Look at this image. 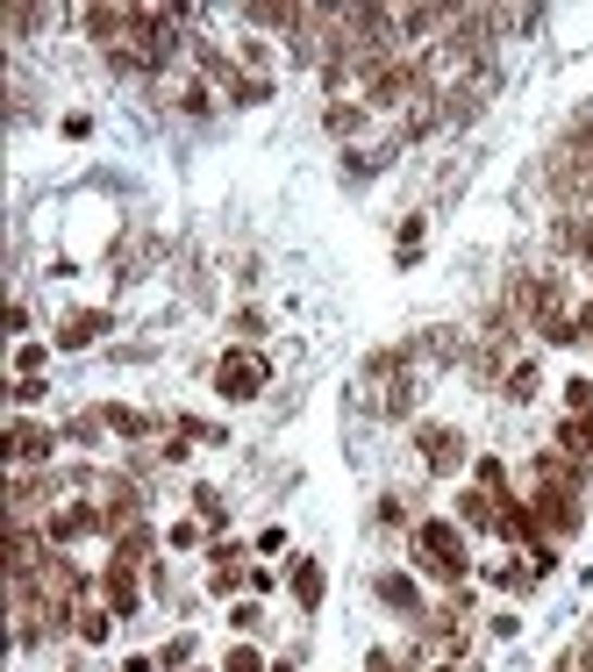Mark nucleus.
<instances>
[{
	"label": "nucleus",
	"instance_id": "obj_8",
	"mask_svg": "<svg viewBox=\"0 0 593 672\" xmlns=\"http://www.w3.org/2000/svg\"><path fill=\"white\" fill-rule=\"evenodd\" d=\"M79 637H86V644L108 637V608H79Z\"/></svg>",
	"mask_w": 593,
	"mask_h": 672
},
{
	"label": "nucleus",
	"instance_id": "obj_11",
	"mask_svg": "<svg viewBox=\"0 0 593 672\" xmlns=\"http://www.w3.org/2000/svg\"><path fill=\"white\" fill-rule=\"evenodd\" d=\"M565 401H572V415H593V380H572V386H565Z\"/></svg>",
	"mask_w": 593,
	"mask_h": 672
},
{
	"label": "nucleus",
	"instance_id": "obj_3",
	"mask_svg": "<svg viewBox=\"0 0 593 672\" xmlns=\"http://www.w3.org/2000/svg\"><path fill=\"white\" fill-rule=\"evenodd\" d=\"M407 87H415V65H393V58H387V65L365 72V93H373V107H393Z\"/></svg>",
	"mask_w": 593,
	"mask_h": 672
},
{
	"label": "nucleus",
	"instance_id": "obj_5",
	"mask_svg": "<svg viewBox=\"0 0 593 672\" xmlns=\"http://www.w3.org/2000/svg\"><path fill=\"white\" fill-rule=\"evenodd\" d=\"M15 458H22V466L51 458V436H43V430H29V422H15Z\"/></svg>",
	"mask_w": 593,
	"mask_h": 672
},
{
	"label": "nucleus",
	"instance_id": "obj_6",
	"mask_svg": "<svg viewBox=\"0 0 593 672\" xmlns=\"http://www.w3.org/2000/svg\"><path fill=\"white\" fill-rule=\"evenodd\" d=\"M108 601H115V616H136V586H129V572H108Z\"/></svg>",
	"mask_w": 593,
	"mask_h": 672
},
{
	"label": "nucleus",
	"instance_id": "obj_10",
	"mask_svg": "<svg viewBox=\"0 0 593 672\" xmlns=\"http://www.w3.org/2000/svg\"><path fill=\"white\" fill-rule=\"evenodd\" d=\"M357 122H365V107H329V129H337V137H351V129H357Z\"/></svg>",
	"mask_w": 593,
	"mask_h": 672
},
{
	"label": "nucleus",
	"instance_id": "obj_2",
	"mask_svg": "<svg viewBox=\"0 0 593 672\" xmlns=\"http://www.w3.org/2000/svg\"><path fill=\"white\" fill-rule=\"evenodd\" d=\"M257 386H265V365H257V358H222V372H215L222 401H251Z\"/></svg>",
	"mask_w": 593,
	"mask_h": 672
},
{
	"label": "nucleus",
	"instance_id": "obj_9",
	"mask_svg": "<svg viewBox=\"0 0 593 672\" xmlns=\"http://www.w3.org/2000/svg\"><path fill=\"white\" fill-rule=\"evenodd\" d=\"M537 386H543V380H537V365H515V372H508V394H515V401H529Z\"/></svg>",
	"mask_w": 593,
	"mask_h": 672
},
{
	"label": "nucleus",
	"instance_id": "obj_12",
	"mask_svg": "<svg viewBox=\"0 0 593 672\" xmlns=\"http://www.w3.org/2000/svg\"><path fill=\"white\" fill-rule=\"evenodd\" d=\"M379 594H387L393 608H415V586H407V580H379Z\"/></svg>",
	"mask_w": 593,
	"mask_h": 672
},
{
	"label": "nucleus",
	"instance_id": "obj_13",
	"mask_svg": "<svg viewBox=\"0 0 593 672\" xmlns=\"http://www.w3.org/2000/svg\"><path fill=\"white\" fill-rule=\"evenodd\" d=\"M222 672H265V665H257V651H229V665H222Z\"/></svg>",
	"mask_w": 593,
	"mask_h": 672
},
{
	"label": "nucleus",
	"instance_id": "obj_1",
	"mask_svg": "<svg viewBox=\"0 0 593 672\" xmlns=\"http://www.w3.org/2000/svg\"><path fill=\"white\" fill-rule=\"evenodd\" d=\"M415 544H422L429 572H443V580H458V572H465V551H458V530H451V522H422Z\"/></svg>",
	"mask_w": 593,
	"mask_h": 672
},
{
	"label": "nucleus",
	"instance_id": "obj_4",
	"mask_svg": "<svg viewBox=\"0 0 593 672\" xmlns=\"http://www.w3.org/2000/svg\"><path fill=\"white\" fill-rule=\"evenodd\" d=\"M422 458L437 472H451V466H458V436H451V430H422Z\"/></svg>",
	"mask_w": 593,
	"mask_h": 672
},
{
	"label": "nucleus",
	"instance_id": "obj_7",
	"mask_svg": "<svg viewBox=\"0 0 593 672\" xmlns=\"http://www.w3.org/2000/svg\"><path fill=\"white\" fill-rule=\"evenodd\" d=\"M293 594H301L307 608L323 601V566H301V572H293Z\"/></svg>",
	"mask_w": 593,
	"mask_h": 672
}]
</instances>
